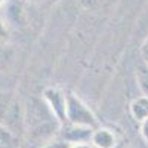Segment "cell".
<instances>
[{"label":"cell","mask_w":148,"mask_h":148,"mask_svg":"<svg viewBox=\"0 0 148 148\" xmlns=\"http://www.w3.org/2000/svg\"><path fill=\"white\" fill-rule=\"evenodd\" d=\"M61 123L55 119L45 101H28V105L24 111V127H25L30 138L37 141L51 138Z\"/></svg>","instance_id":"cell-1"},{"label":"cell","mask_w":148,"mask_h":148,"mask_svg":"<svg viewBox=\"0 0 148 148\" xmlns=\"http://www.w3.org/2000/svg\"><path fill=\"white\" fill-rule=\"evenodd\" d=\"M0 125L9 129L16 136L25 130L24 127V111L19 101L10 93L0 92Z\"/></svg>","instance_id":"cell-2"},{"label":"cell","mask_w":148,"mask_h":148,"mask_svg":"<svg viewBox=\"0 0 148 148\" xmlns=\"http://www.w3.org/2000/svg\"><path fill=\"white\" fill-rule=\"evenodd\" d=\"M67 123L74 126L89 127L92 130L98 129V119L92 110L86 105L77 95L67 93Z\"/></svg>","instance_id":"cell-3"},{"label":"cell","mask_w":148,"mask_h":148,"mask_svg":"<svg viewBox=\"0 0 148 148\" xmlns=\"http://www.w3.org/2000/svg\"><path fill=\"white\" fill-rule=\"evenodd\" d=\"M43 101L52 111L55 119L61 123V126L67 123V93L56 88H46L43 90Z\"/></svg>","instance_id":"cell-4"},{"label":"cell","mask_w":148,"mask_h":148,"mask_svg":"<svg viewBox=\"0 0 148 148\" xmlns=\"http://www.w3.org/2000/svg\"><path fill=\"white\" fill-rule=\"evenodd\" d=\"M92 133H93V130L89 127L70 125L64 130V139L68 141L70 144H89Z\"/></svg>","instance_id":"cell-5"},{"label":"cell","mask_w":148,"mask_h":148,"mask_svg":"<svg viewBox=\"0 0 148 148\" xmlns=\"http://www.w3.org/2000/svg\"><path fill=\"white\" fill-rule=\"evenodd\" d=\"M116 144H117L116 135L110 129L98 127L93 130L92 138H90V145L93 148H114Z\"/></svg>","instance_id":"cell-6"},{"label":"cell","mask_w":148,"mask_h":148,"mask_svg":"<svg viewBox=\"0 0 148 148\" xmlns=\"http://www.w3.org/2000/svg\"><path fill=\"white\" fill-rule=\"evenodd\" d=\"M130 114L132 117L142 123L148 119V96H138V98H135V99L130 102Z\"/></svg>","instance_id":"cell-7"},{"label":"cell","mask_w":148,"mask_h":148,"mask_svg":"<svg viewBox=\"0 0 148 148\" xmlns=\"http://www.w3.org/2000/svg\"><path fill=\"white\" fill-rule=\"evenodd\" d=\"M6 15L10 22H14L15 25H24L25 24V14H24L22 3L18 0H10L8 2V12Z\"/></svg>","instance_id":"cell-8"},{"label":"cell","mask_w":148,"mask_h":148,"mask_svg":"<svg viewBox=\"0 0 148 148\" xmlns=\"http://www.w3.org/2000/svg\"><path fill=\"white\" fill-rule=\"evenodd\" d=\"M0 148H19L18 136L0 125Z\"/></svg>","instance_id":"cell-9"},{"label":"cell","mask_w":148,"mask_h":148,"mask_svg":"<svg viewBox=\"0 0 148 148\" xmlns=\"http://www.w3.org/2000/svg\"><path fill=\"white\" fill-rule=\"evenodd\" d=\"M136 80H138V86H139L141 92L144 93V96H148V67L138 70Z\"/></svg>","instance_id":"cell-10"},{"label":"cell","mask_w":148,"mask_h":148,"mask_svg":"<svg viewBox=\"0 0 148 148\" xmlns=\"http://www.w3.org/2000/svg\"><path fill=\"white\" fill-rule=\"evenodd\" d=\"M73 144H70L65 139H51L47 141L42 148H71Z\"/></svg>","instance_id":"cell-11"},{"label":"cell","mask_w":148,"mask_h":148,"mask_svg":"<svg viewBox=\"0 0 148 148\" xmlns=\"http://www.w3.org/2000/svg\"><path fill=\"white\" fill-rule=\"evenodd\" d=\"M8 40H9V30L6 24L2 21V18H0V43H5Z\"/></svg>","instance_id":"cell-12"},{"label":"cell","mask_w":148,"mask_h":148,"mask_svg":"<svg viewBox=\"0 0 148 148\" xmlns=\"http://www.w3.org/2000/svg\"><path fill=\"white\" fill-rule=\"evenodd\" d=\"M141 53H142V58H144V61L147 62V67H148V37L144 40V43L141 46Z\"/></svg>","instance_id":"cell-13"},{"label":"cell","mask_w":148,"mask_h":148,"mask_svg":"<svg viewBox=\"0 0 148 148\" xmlns=\"http://www.w3.org/2000/svg\"><path fill=\"white\" fill-rule=\"evenodd\" d=\"M141 135H142L144 141L148 144V119L141 123Z\"/></svg>","instance_id":"cell-14"},{"label":"cell","mask_w":148,"mask_h":148,"mask_svg":"<svg viewBox=\"0 0 148 148\" xmlns=\"http://www.w3.org/2000/svg\"><path fill=\"white\" fill-rule=\"evenodd\" d=\"M71 148H93L90 144H73Z\"/></svg>","instance_id":"cell-15"},{"label":"cell","mask_w":148,"mask_h":148,"mask_svg":"<svg viewBox=\"0 0 148 148\" xmlns=\"http://www.w3.org/2000/svg\"><path fill=\"white\" fill-rule=\"evenodd\" d=\"M6 2H8V0H0V6H2V5H5Z\"/></svg>","instance_id":"cell-16"},{"label":"cell","mask_w":148,"mask_h":148,"mask_svg":"<svg viewBox=\"0 0 148 148\" xmlns=\"http://www.w3.org/2000/svg\"><path fill=\"white\" fill-rule=\"evenodd\" d=\"M36 2H46V0H36Z\"/></svg>","instance_id":"cell-17"}]
</instances>
